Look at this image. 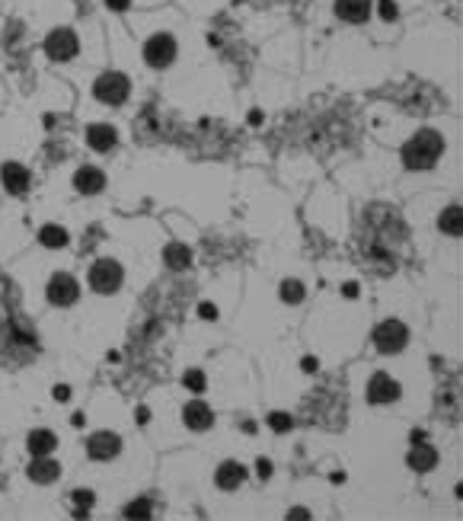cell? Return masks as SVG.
<instances>
[{"mask_svg": "<svg viewBox=\"0 0 463 521\" xmlns=\"http://www.w3.org/2000/svg\"><path fill=\"white\" fill-rule=\"evenodd\" d=\"M400 154H403V166L412 170V173L432 170L441 160V154H444V138H441V131H434V128H422V131H416L403 144Z\"/></svg>", "mask_w": 463, "mask_h": 521, "instance_id": "obj_1", "label": "cell"}, {"mask_svg": "<svg viewBox=\"0 0 463 521\" xmlns=\"http://www.w3.org/2000/svg\"><path fill=\"white\" fill-rule=\"evenodd\" d=\"M128 93H131V80L122 71H106L93 83V96L106 106H122L128 99Z\"/></svg>", "mask_w": 463, "mask_h": 521, "instance_id": "obj_2", "label": "cell"}, {"mask_svg": "<svg viewBox=\"0 0 463 521\" xmlns=\"http://www.w3.org/2000/svg\"><path fill=\"white\" fill-rule=\"evenodd\" d=\"M87 282L96 294H115L118 288H122V282H125V268L118 266L115 259H96L93 266H90Z\"/></svg>", "mask_w": 463, "mask_h": 521, "instance_id": "obj_3", "label": "cell"}, {"mask_svg": "<svg viewBox=\"0 0 463 521\" xmlns=\"http://www.w3.org/2000/svg\"><path fill=\"white\" fill-rule=\"evenodd\" d=\"M176 51H179V45H176L173 35L170 32H157V35H150L144 42V64L154 67V71H163V67H170L176 61Z\"/></svg>", "mask_w": 463, "mask_h": 521, "instance_id": "obj_4", "label": "cell"}, {"mask_svg": "<svg viewBox=\"0 0 463 521\" xmlns=\"http://www.w3.org/2000/svg\"><path fill=\"white\" fill-rule=\"evenodd\" d=\"M374 346L377 352L384 355H396L409 346V326L400 323V320H384V323L374 326Z\"/></svg>", "mask_w": 463, "mask_h": 521, "instance_id": "obj_5", "label": "cell"}, {"mask_svg": "<svg viewBox=\"0 0 463 521\" xmlns=\"http://www.w3.org/2000/svg\"><path fill=\"white\" fill-rule=\"evenodd\" d=\"M80 51V39L77 32L67 29V26H61V29H51L45 39V55L51 58V61H71V58H77Z\"/></svg>", "mask_w": 463, "mask_h": 521, "instance_id": "obj_6", "label": "cell"}, {"mask_svg": "<svg viewBox=\"0 0 463 521\" xmlns=\"http://www.w3.org/2000/svg\"><path fill=\"white\" fill-rule=\"evenodd\" d=\"M45 298L51 300L55 307H71V304H77V298H80L77 278L67 275V272H55L45 284Z\"/></svg>", "mask_w": 463, "mask_h": 521, "instance_id": "obj_7", "label": "cell"}, {"mask_svg": "<svg viewBox=\"0 0 463 521\" xmlns=\"http://www.w3.org/2000/svg\"><path fill=\"white\" fill-rule=\"evenodd\" d=\"M400 394H403V387L390 378V374H384V371H377L374 378H371V384H368V400L374 403V406L396 403V400H400Z\"/></svg>", "mask_w": 463, "mask_h": 521, "instance_id": "obj_8", "label": "cell"}, {"mask_svg": "<svg viewBox=\"0 0 463 521\" xmlns=\"http://www.w3.org/2000/svg\"><path fill=\"white\" fill-rule=\"evenodd\" d=\"M118 451H122V438H118L115 432H96L90 435V442H87V454L90 460H112L118 458Z\"/></svg>", "mask_w": 463, "mask_h": 521, "instance_id": "obj_9", "label": "cell"}, {"mask_svg": "<svg viewBox=\"0 0 463 521\" xmlns=\"http://www.w3.org/2000/svg\"><path fill=\"white\" fill-rule=\"evenodd\" d=\"M0 182H3V189L10 192V195H23V192H29V170H26L23 163H16V160H7V163L0 166Z\"/></svg>", "mask_w": 463, "mask_h": 521, "instance_id": "obj_10", "label": "cell"}, {"mask_svg": "<svg viewBox=\"0 0 463 521\" xmlns=\"http://www.w3.org/2000/svg\"><path fill=\"white\" fill-rule=\"evenodd\" d=\"M74 189L80 195H99L106 189V173H102L99 166H80L77 173H74Z\"/></svg>", "mask_w": 463, "mask_h": 521, "instance_id": "obj_11", "label": "cell"}, {"mask_svg": "<svg viewBox=\"0 0 463 521\" xmlns=\"http://www.w3.org/2000/svg\"><path fill=\"white\" fill-rule=\"evenodd\" d=\"M182 422H186L192 432H204V428L214 426V412L204 400H192V403H186V410H182Z\"/></svg>", "mask_w": 463, "mask_h": 521, "instance_id": "obj_12", "label": "cell"}, {"mask_svg": "<svg viewBox=\"0 0 463 521\" xmlns=\"http://www.w3.org/2000/svg\"><path fill=\"white\" fill-rule=\"evenodd\" d=\"M214 483H218V490H224V492L240 490L246 483V467L236 464V460H224V464L218 467V474H214Z\"/></svg>", "mask_w": 463, "mask_h": 521, "instance_id": "obj_13", "label": "cell"}, {"mask_svg": "<svg viewBox=\"0 0 463 521\" xmlns=\"http://www.w3.org/2000/svg\"><path fill=\"white\" fill-rule=\"evenodd\" d=\"M87 144L93 150H99V154H106V150H112L118 144V131L109 122H93V125L87 128Z\"/></svg>", "mask_w": 463, "mask_h": 521, "instance_id": "obj_14", "label": "cell"}, {"mask_svg": "<svg viewBox=\"0 0 463 521\" xmlns=\"http://www.w3.org/2000/svg\"><path fill=\"white\" fill-rule=\"evenodd\" d=\"M406 464L412 467L416 474H428V470H434V467H438V451H434L432 444L419 442V444H412V451L406 454Z\"/></svg>", "mask_w": 463, "mask_h": 521, "instance_id": "obj_15", "label": "cell"}, {"mask_svg": "<svg viewBox=\"0 0 463 521\" xmlns=\"http://www.w3.org/2000/svg\"><path fill=\"white\" fill-rule=\"evenodd\" d=\"M26 476L32 483H55L61 476V467H58V460H51V454H42V458H35L26 467Z\"/></svg>", "mask_w": 463, "mask_h": 521, "instance_id": "obj_16", "label": "cell"}, {"mask_svg": "<svg viewBox=\"0 0 463 521\" xmlns=\"http://www.w3.org/2000/svg\"><path fill=\"white\" fill-rule=\"evenodd\" d=\"M26 448H29L32 458H42V454H55L58 435L51 432V428H35V432H29V438H26Z\"/></svg>", "mask_w": 463, "mask_h": 521, "instance_id": "obj_17", "label": "cell"}, {"mask_svg": "<svg viewBox=\"0 0 463 521\" xmlns=\"http://www.w3.org/2000/svg\"><path fill=\"white\" fill-rule=\"evenodd\" d=\"M336 16L346 23H364L371 16V0H336Z\"/></svg>", "mask_w": 463, "mask_h": 521, "instance_id": "obj_18", "label": "cell"}, {"mask_svg": "<svg viewBox=\"0 0 463 521\" xmlns=\"http://www.w3.org/2000/svg\"><path fill=\"white\" fill-rule=\"evenodd\" d=\"M438 230H441V234H448V237H460V230H463V211H460V205H448L444 211H441Z\"/></svg>", "mask_w": 463, "mask_h": 521, "instance_id": "obj_19", "label": "cell"}, {"mask_svg": "<svg viewBox=\"0 0 463 521\" xmlns=\"http://www.w3.org/2000/svg\"><path fill=\"white\" fill-rule=\"evenodd\" d=\"M163 259H166V266L173 268V272H182V268L192 266V250H188L186 243H170L163 250Z\"/></svg>", "mask_w": 463, "mask_h": 521, "instance_id": "obj_20", "label": "cell"}, {"mask_svg": "<svg viewBox=\"0 0 463 521\" xmlns=\"http://www.w3.org/2000/svg\"><path fill=\"white\" fill-rule=\"evenodd\" d=\"M39 240L48 250H61V246H67V230H64L61 224H45V227L39 230Z\"/></svg>", "mask_w": 463, "mask_h": 521, "instance_id": "obj_21", "label": "cell"}, {"mask_svg": "<svg viewBox=\"0 0 463 521\" xmlns=\"http://www.w3.org/2000/svg\"><path fill=\"white\" fill-rule=\"evenodd\" d=\"M282 300L284 304H300V300H304V282H298V278H288V282H282Z\"/></svg>", "mask_w": 463, "mask_h": 521, "instance_id": "obj_22", "label": "cell"}, {"mask_svg": "<svg viewBox=\"0 0 463 521\" xmlns=\"http://www.w3.org/2000/svg\"><path fill=\"white\" fill-rule=\"evenodd\" d=\"M150 515H154V506L147 499H134V502H128L122 508V518H150Z\"/></svg>", "mask_w": 463, "mask_h": 521, "instance_id": "obj_23", "label": "cell"}, {"mask_svg": "<svg viewBox=\"0 0 463 521\" xmlns=\"http://www.w3.org/2000/svg\"><path fill=\"white\" fill-rule=\"evenodd\" d=\"M182 384H186L192 394H202L204 387H208V378H204L202 368H192V371H186V378H182Z\"/></svg>", "mask_w": 463, "mask_h": 521, "instance_id": "obj_24", "label": "cell"}, {"mask_svg": "<svg viewBox=\"0 0 463 521\" xmlns=\"http://www.w3.org/2000/svg\"><path fill=\"white\" fill-rule=\"evenodd\" d=\"M268 426L275 428V432H288V428H291V416H288V412H272V416H268Z\"/></svg>", "mask_w": 463, "mask_h": 521, "instance_id": "obj_25", "label": "cell"}, {"mask_svg": "<svg viewBox=\"0 0 463 521\" xmlns=\"http://www.w3.org/2000/svg\"><path fill=\"white\" fill-rule=\"evenodd\" d=\"M377 13H380V19H396V16H400V7H396L393 0H380V3H377Z\"/></svg>", "mask_w": 463, "mask_h": 521, "instance_id": "obj_26", "label": "cell"}, {"mask_svg": "<svg viewBox=\"0 0 463 521\" xmlns=\"http://www.w3.org/2000/svg\"><path fill=\"white\" fill-rule=\"evenodd\" d=\"M71 499H74V506H80V508H90L96 502V496L90 490H77V492H71Z\"/></svg>", "mask_w": 463, "mask_h": 521, "instance_id": "obj_27", "label": "cell"}, {"mask_svg": "<svg viewBox=\"0 0 463 521\" xmlns=\"http://www.w3.org/2000/svg\"><path fill=\"white\" fill-rule=\"evenodd\" d=\"M198 316H202V320H218V307L208 304V300H202V304H198Z\"/></svg>", "mask_w": 463, "mask_h": 521, "instance_id": "obj_28", "label": "cell"}, {"mask_svg": "<svg viewBox=\"0 0 463 521\" xmlns=\"http://www.w3.org/2000/svg\"><path fill=\"white\" fill-rule=\"evenodd\" d=\"M106 7H109V10H115V13H122V10H128V7H131V0H106Z\"/></svg>", "mask_w": 463, "mask_h": 521, "instance_id": "obj_29", "label": "cell"}, {"mask_svg": "<svg viewBox=\"0 0 463 521\" xmlns=\"http://www.w3.org/2000/svg\"><path fill=\"white\" fill-rule=\"evenodd\" d=\"M342 294H346V298H358V294H362V288H358L355 282H346V284H342Z\"/></svg>", "mask_w": 463, "mask_h": 521, "instance_id": "obj_30", "label": "cell"}, {"mask_svg": "<svg viewBox=\"0 0 463 521\" xmlns=\"http://www.w3.org/2000/svg\"><path fill=\"white\" fill-rule=\"evenodd\" d=\"M300 368H304L307 374H314L316 371V358L314 355H307V358H300Z\"/></svg>", "mask_w": 463, "mask_h": 521, "instance_id": "obj_31", "label": "cell"}, {"mask_svg": "<svg viewBox=\"0 0 463 521\" xmlns=\"http://www.w3.org/2000/svg\"><path fill=\"white\" fill-rule=\"evenodd\" d=\"M55 400H71V387H64V384H58V387H55Z\"/></svg>", "mask_w": 463, "mask_h": 521, "instance_id": "obj_32", "label": "cell"}, {"mask_svg": "<svg viewBox=\"0 0 463 521\" xmlns=\"http://www.w3.org/2000/svg\"><path fill=\"white\" fill-rule=\"evenodd\" d=\"M288 518H291V521H300V518H310V512H307V508H291Z\"/></svg>", "mask_w": 463, "mask_h": 521, "instance_id": "obj_33", "label": "cell"}, {"mask_svg": "<svg viewBox=\"0 0 463 521\" xmlns=\"http://www.w3.org/2000/svg\"><path fill=\"white\" fill-rule=\"evenodd\" d=\"M259 476H262V480H268V476H272V464H268L266 458L259 460Z\"/></svg>", "mask_w": 463, "mask_h": 521, "instance_id": "obj_34", "label": "cell"}, {"mask_svg": "<svg viewBox=\"0 0 463 521\" xmlns=\"http://www.w3.org/2000/svg\"><path fill=\"white\" fill-rule=\"evenodd\" d=\"M138 422H141V426H147V422H150V412H147V406H138Z\"/></svg>", "mask_w": 463, "mask_h": 521, "instance_id": "obj_35", "label": "cell"}, {"mask_svg": "<svg viewBox=\"0 0 463 521\" xmlns=\"http://www.w3.org/2000/svg\"><path fill=\"white\" fill-rule=\"evenodd\" d=\"M246 119H250V125H259V122H262V112H259V109H252Z\"/></svg>", "mask_w": 463, "mask_h": 521, "instance_id": "obj_36", "label": "cell"}, {"mask_svg": "<svg viewBox=\"0 0 463 521\" xmlns=\"http://www.w3.org/2000/svg\"><path fill=\"white\" fill-rule=\"evenodd\" d=\"M83 422H87V416H83V412H74V416H71V426H83Z\"/></svg>", "mask_w": 463, "mask_h": 521, "instance_id": "obj_37", "label": "cell"}, {"mask_svg": "<svg viewBox=\"0 0 463 521\" xmlns=\"http://www.w3.org/2000/svg\"><path fill=\"white\" fill-rule=\"evenodd\" d=\"M419 442H425V432H422V428H416V432H412V444H419Z\"/></svg>", "mask_w": 463, "mask_h": 521, "instance_id": "obj_38", "label": "cell"}]
</instances>
